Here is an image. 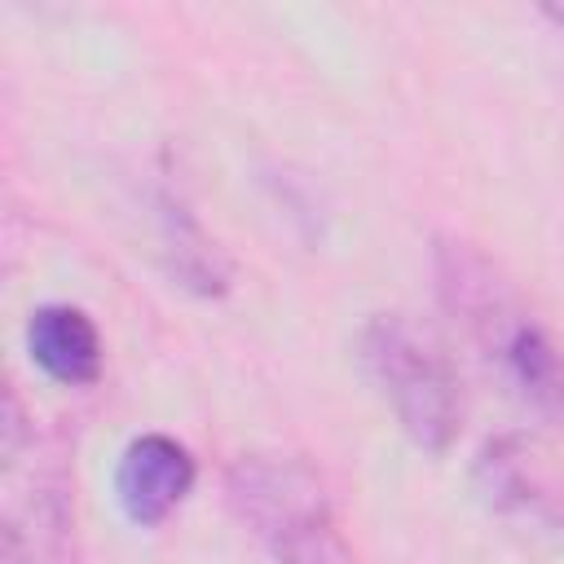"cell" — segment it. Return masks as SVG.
Listing matches in <instances>:
<instances>
[{"mask_svg":"<svg viewBox=\"0 0 564 564\" xmlns=\"http://www.w3.org/2000/svg\"><path fill=\"white\" fill-rule=\"evenodd\" d=\"M436 295L489 366L546 419H564V348L520 300L516 282L467 238H436Z\"/></svg>","mask_w":564,"mask_h":564,"instance_id":"6da1fadb","label":"cell"},{"mask_svg":"<svg viewBox=\"0 0 564 564\" xmlns=\"http://www.w3.org/2000/svg\"><path fill=\"white\" fill-rule=\"evenodd\" d=\"M361 366L423 454H445L463 427V392L441 344L401 313H375L361 326Z\"/></svg>","mask_w":564,"mask_h":564,"instance_id":"3957f363","label":"cell"},{"mask_svg":"<svg viewBox=\"0 0 564 564\" xmlns=\"http://www.w3.org/2000/svg\"><path fill=\"white\" fill-rule=\"evenodd\" d=\"M471 476H476L480 502L494 516H502L538 538L564 542V480L546 467V458L538 454V445L529 436L507 432V436L485 441Z\"/></svg>","mask_w":564,"mask_h":564,"instance_id":"277c9868","label":"cell"},{"mask_svg":"<svg viewBox=\"0 0 564 564\" xmlns=\"http://www.w3.org/2000/svg\"><path fill=\"white\" fill-rule=\"evenodd\" d=\"M542 18H546V22L560 31V40H564V4H546V9H542Z\"/></svg>","mask_w":564,"mask_h":564,"instance_id":"ba28073f","label":"cell"},{"mask_svg":"<svg viewBox=\"0 0 564 564\" xmlns=\"http://www.w3.org/2000/svg\"><path fill=\"white\" fill-rule=\"evenodd\" d=\"M225 494L273 564H357L326 485L304 458L242 454L225 476Z\"/></svg>","mask_w":564,"mask_h":564,"instance_id":"7a4b0ae2","label":"cell"},{"mask_svg":"<svg viewBox=\"0 0 564 564\" xmlns=\"http://www.w3.org/2000/svg\"><path fill=\"white\" fill-rule=\"evenodd\" d=\"M194 454L167 432H141L123 445L115 467V498L137 529L163 524L194 489Z\"/></svg>","mask_w":564,"mask_h":564,"instance_id":"5b68a950","label":"cell"},{"mask_svg":"<svg viewBox=\"0 0 564 564\" xmlns=\"http://www.w3.org/2000/svg\"><path fill=\"white\" fill-rule=\"evenodd\" d=\"M31 361L62 388H88L101 379V330L79 304H40L26 317Z\"/></svg>","mask_w":564,"mask_h":564,"instance_id":"8992f818","label":"cell"},{"mask_svg":"<svg viewBox=\"0 0 564 564\" xmlns=\"http://www.w3.org/2000/svg\"><path fill=\"white\" fill-rule=\"evenodd\" d=\"M159 225H163V247L172 256V278L198 295H220L229 286V264L172 189L159 194Z\"/></svg>","mask_w":564,"mask_h":564,"instance_id":"52a82bcc","label":"cell"}]
</instances>
